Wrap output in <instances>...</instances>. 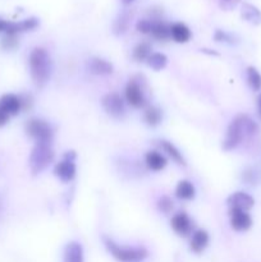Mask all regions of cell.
I'll use <instances>...</instances> for the list:
<instances>
[{"mask_svg": "<svg viewBox=\"0 0 261 262\" xmlns=\"http://www.w3.org/2000/svg\"><path fill=\"white\" fill-rule=\"evenodd\" d=\"M194 194H196V189H194V186L189 181L183 179V181L177 184L176 196L179 200H192Z\"/></svg>", "mask_w": 261, "mask_h": 262, "instance_id": "cell-21", "label": "cell"}, {"mask_svg": "<svg viewBox=\"0 0 261 262\" xmlns=\"http://www.w3.org/2000/svg\"><path fill=\"white\" fill-rule=\"evenodd\" d=\"M151 36L159 41H166L168 38H170V26L164 20H154Z\"/></svg>", "mask_w": 261, "mask_h": 262, "instance_id": "cell-20", "label": "cell"}, {"mask_svg": "<svg viewBox=\"0 0 261 262\" xmlns=\"http://www.w3.org/2000/svg\"><path fill=\"white\" fill-rule=\"evenodd\" d=\"M54 158H55V154H54L50 143H36V146L31 151L30 159H28L31 173L33 176L42 173L53 163Z\"/></svg>", "mask_w": 261, "mask_h": 262, "instance_id": "cell-3", "label": "cell"}, {"mask_svg": "<svg viewBox=\"0 0 261 262\" xmlns=\"http://www.w3.org/2000/svg\"><path fill=\"white\" fill-rule=\"evenodd\" d=\"M128 25H129V14L122 13L114 22V27L113 28H114L115 35H123L127 31Z\"/></svg>", "mask_w": 261, "mask_h": 262, "instance_id": "cell-27", "label": "cell"}, {"mask_svg": "<svg viewBox=\"0 0 261 262\" xmlns=\"http://www.w3.org/2000/svg\"><path fill=\"white\" fill-rule=\"evenodd\" d=\"M241 15L245 20L252 23V25H260L261 23V12L252 4L245 3L241 8Z\"/></svg>", "mask_w": 261, "mask_h": 262, "instance_id": "cell-19", "label": "cell"}, {"mask_svg": "<svg viewBox=\"0 0 261 262\" xmlns=\"http://www.w3.org/2000/svg\"><path fill=\"white\" fill-rule=\"evenodd\" d=\"M171 229L181 237H187L193 230V223L189 219L186 212H178L171 217Z\"/></svg>", "mask_w": 261, "mask_h": 262, "instance_id": "cell-10", "label": "cell"}, {"mask_svg": "<svg viewBox=\"0 0 261 262\" xmlns=\"http://www.w3.org/2000/svg\"><path fill=\"white\" fill-rule=\"evenodd\" d=\"M89 69L91 73L97 76H107L113 73V66L107 60L101 58H92L89 61Z\"/></svg>", "mask_w": 261, "mask_h": 262, "instance_id": "cell-16", "label": "cell"}, {"mask_svg": "<svg viewBox=\"0 0 261 262\" xmlns=\"http://www.w3.org/2000/svg\"><path fill=\"white\" fill-rule=\"evenodd\" d=\"M247 83L252 91H260L261 90V74L253 67L247 68Z\"/></svg>", "mask_w": 261, "mask_h": 262, "instance_id": "cell-25", "label": "cell"}, {"mask_svg": "<svg viewBox=\"0 0 261 262\" xmlns=\"http://www.w3.org/2000/svg\"><path fill=\"white\" fill-rule=\"evenodd\" d=\"M74 159H76V154L73 151H68V152L64 155V159L61 161H59L58 164L54 168V174L58 179H60L64 183H68V182L73 181L74 177H76V163H74Z\"/></svg>", "mask_w": 261, "mask_h": 262, "instance_id": "cell-6", "label": "cell"}, {"mask_svg": "<svg viewBox=\"0 0 261 262\" xmlns=\"http://www.w3.org/2000/svg\"><path fill=\"white\" fill-rule=\"evenodd\" d=\"M30 73L33 83L37 87H44L51 76V59L48 51L42 48H35L28 59Z\"/></svg>", "mask_w": 261, "mask_h": 262, "instance_id": "cell-1", "label": "cell"}, {"mask_svg": "<svg viewBox=\"0 0 261 262\" xmlns=\"http://www.w3.org/2000/svg\"><path fill=\"white\" fill-rule=\"evenodd\" d=\"M159 145H160V147L163 148V150L165 151L177 164H179V165H186V160H184V158L182 156V152L173 145V143L169 142V141H160Z\"/></svg>", "mask_w": 261, "mask_h": 262, "instance_id": "cell-22", "label": "cell"}, {"mask_svg": "<svg viewBox=\"0 0 261 262\" xmlns=\"http://www.w3.org/2000/svg\"><path fill=\"white\" fill-rule=\"evenodd\" d=\"M125 100H127L128 104L130 106L136 107V109H141V107H145L146 105V97L143 95L142 89H141L140 84L136 81H129L128 82L127 87H125Z\"/></svg>", "mask_w": 261, "mask_h": 262, "instance_id": "cell-8", "label": "cell"}, {"mask_svg": "<svg viewBox=\"0 0 261 262\" xmlns=\"http://www.w3.org/2000/svg\"><path fill=\"white\" fill-rule=\"evenodd\" d=\"M170 38H173L176 42L184 43L191 38V31L184 23H173V25H170Z\"/></svg>", "mask_w": 261, "mask_h": 262, "instance_id": "cell-18", "label": "cell"}, {"mask_svg": "<svg viewBox=\"0 0 261 262\" xmlns=\"http://www.w3.org/2000/svg\"><path fill=\"white\" fill-rule=\"evenodd\" d=\"M151 55V45L148 42H140L133 49V59L136 61H146Z\"/></svg>", "mask_w": 261, "mask_h": 262, "instance_id": "cell-24", "label": "cell"}, {"mask_svg": "<svg viewBox=\"0 0 261 262\" xmlns=\"http://www.w3.org/2000/svg\"><path fill=\"white\" fill-rule=\"evenodd\" d=\"M26 133L37 143H50L54 136L51 125L38 118H32L26 123Z\"/></svg>", "mask_w": 261, "mask_h": 262, "instance_id": "cell-5", "label": "cell"}, {"mask_svg": "<svg viewBox=\"0 0 261 262\" xmlns=\"http://www.w3.org/2000/svg\"><path fill=\"white\" fill-rule=\"evenodd\" d=\"M145 122L151 127H155L161 122V112L160 109L155 106H148L145 110Z\"/></svg>", "mask_w": 261, "mask_h": 262, "instance_id": "cell-26", "label": "cell"}, {"mask_svg": "<svg viewBox=\"0 0 261 262\" xmlns=\"http://www.w3.org/2000/svg\"><path fill=\"white\" fill-rule=\"evenodd\" d=\"M146 63L154 71H161V69H164L166 67L168 58H166V55H164L161 53H151V55L148 56Z\"/></svg>", "mask_w": 261, "mask_h": 262, "instance_id": "cell-23", "label": "cell"}, {"mask_svg": "<svg viewBox=\"0 0 261 262\" xmlns=\"http://www.w3.org/2000/svg\"><path fill=\"white\" fill-rule=\"evenodd\" d=\"M105 247L115 260L120 262H138L147 257L148 252L143 247H125L119 246L114 241L105 238Z\"/></svg>", "mask_w": 261, "mask_h": 262, "instance_id": "cell-4", "label": "cell"}, {"mask_svg": "<svg viewBox=\"0 0 261 262\" xmlns=\"http://www.w3.org/2000/svg\"><path fill=\"white\" fill-rule=\"evenodd\" d=\"M133 2H135V0H122L123 4H125V5H127V4H130V3H133Z\"/></svg>", "mask_w": 261, "mask_h": 262, "instance_id": "cell-36", "label": "cell"}, {"mask_svg": "<svg viewBox=\"0 0 261 262\" xmlns=\"http://www.w3.org/2000/svg\"><path fill=\"white\" fill-rule=\"evenodd\" d=\"M229 35L225 32H223V31L217 30L216 32H215V40L216 41H228L229 40Z\"/></svg>", "mask_w": 261, "mask_h": 262, "instance_id": "cell-32", "label": "cell"}, {"mask_svg": "<svg viewBox=\"0 0 261 262\" xmlns=\"http://www.w3.org/2000/svg\"><path fill=\"white\" fill-rule=\"evenodd\" d=\"M8 23H9V20H5L3 19V18H0V33L4 32L7 31V27H8Z\"/></svg>", "mask_w": 261, "mask_h": 262, "instance_id": "cell-34", "label": "cell"}, {"mask_svg": "<svg viewBox=\"0 0 261 262\" xmlns=\"http://www.w3.org/2000/svg\"><path fill=\"white\" fill-rule=\"evenodd\" d=\"M228 205H229V209H237V210H243V211H248L250 209H252L253 204H255V200L250 196L246 192H235V193L230 194L228 197Z\"/></svg>", "mask_w": 261, "mask_h": 262, "instance_id": "cell-11", "label": "cell"}, {"mask_svg": "<svg viewBox=\"0 0 261 262\" xmlns=\"http://www.w3.org/2000/svg\"><path fill=\"white\" fill-rule=\"evenodd\" d=\"M158 207L161 212H164V214H170L174 205H173V201H171L169 197L164 196L158 201Z\"/></svg>", "mask_w": 261, "mask_h": 262, "instance_id": "cell-29", "label": "cell"}, {"mask_svg": "<svg viewBox=\"0 0 261 262\" xmlns=\"http://www.w3.org/2000/svg\"><path fill=\"white\" fill-rule=\"evenodd\" d=\"M38 26V20L36 18L31 17L20 22H9L8 23L5 35H18V33L27 32V31L35 30Z\"/></svg>", "mask_w": 261, "mask_h": 262, "instance_id": "cell-12", "label": "cell"}, {"mask_svg": "<svg viewBox=\"0 0 261 262\" xmlns=\"http://www.w3.org/2000/svg\"><path fill=\"white\" fill-rule=\"evenodd\" d=\"M230 227L235 232H246L252 225V219L247 211L237 209H229Z\"/></svg>", "mask_w": 261, "mask_h": 262, "instance_id": "cell-9", "label": "cell"}, {"mask_svg": "<svg viewBox=\"0 0 261 262\" xmlns=\"http://www.w3.org/2000/svg\"><path fill=\"white\" fill-rule=\"evenodd\" d=\"M225 2H232V0H225Z\"/></svg>", "mask_w": 261, "mask_h": 262, "instance_id": "cell-37", "label": "cell"}, {"mask_svg": "<svg viewBox=\"0 0 261 262\" xmlns=\"http://www.w3.org/2000/svg\"><path fill=\"white\" fill-rule=\"evenodd\" d=\"M256 132H257L256 123L246 115H240L228 127L227 135L223 141V148L225 151L233 150L242 142L246 135H255Z\"/></svg>", "mask_w": 261, "mask_h": 262, "instance_id": "cell-2", "label": "cell"}, {"mask_svg": "<svg viewBox=\"0 0 261 262\" xmlns=\"http://www.w3.org/2000/svg\"><path fill=\"white\" fill-rule=\"evenodd\" d=\"M154 27V19H141L137 22V31L145 35H151Z\"/></svg>", "mask_w": 261, "mask_h": 262, "instance_id": "cell-30", "label": "cell"}, {"mask_svg": "<svg viewBox=\"0 0 261 262\" xmlns=\"http://www.w3.org/2000/svg\"><path fill=\"white\" fill-rule=\"evenodd\" d=\"M64 262H84L83 248L78 242H69L66 246Z\"/></svg>", "mask_w": 261, "mask_h": 262, "instance_id": "cell-15", "label": "cell"}, {"mask_svg": "<svg viewBox=\"0 0 261 262\" xmlns=\"http://www.w3.org/2000/svg\"><path fill=\"white\" fill-rule=\"evenodd\" d=\"M101 105L102 107H104L105 112H106L110 117L120 118L123 117L125 113L124 101H123L122 96L115 94V92L105 95L101 100Z\"/></svg>", "mask_w": 261, "mask_h": 262, "instance_id": "cell-7", "label": "cell"}, {"mask_svg": "<svg viewBox=\"0 0 261 262\" xmlns=\"http://www.w3.org/2000/svg\"><path fill=\"white\" fill-rule=\"evenodd\" d=\"M145 163L150 170L160 171L166 166V158L158 151H148L145 156Z\"/></svg>", "mask_w": 261, "mask_h": 262, "instance_id": "cell-17", "label": "cell"}, {"mask_svg": "<svg viewBox=\"0 0 261 262\" xmlns=\"http://www.w3.org/2000/svg\"><path fill=\"white\" fill-rule=\"evenodd\" d=\"M209 239L210 238L207 232L201 229L196 230V232L193 233V235H192L191 242H189V248H191V251L193 253L200 255V253H202L206 250L207 245H209Z\"/></svg>", "mask_w": 261, "mask_h": 262, "instance_id": "cell-14", "label": "cell"}, {"mask_svg": "<svg viewBox=\"0 0 261 262\" xmlns=\"http://www.w3.org/2000/svg\"><path fill=\"white\" fill-rule=\"evenodd\" d=\"M18 46L17 35H5L2 40V48L5 50H14Z\"/></svg>", "mask_w": 261, "mask_h": 262, "instance_id": "cell-28", "label": "cell"}, {"mask_svg": "<svg viewBox=\"0 0 261 262\" xmlns=\"http://www.w3.org/2000/svg\"><path fill=\"white\" fill-rule=\"evenodd\" d=\"M8 120H9V115H8L4 110L0 109V127H3V125L7 124Z\"/></svg>", "mask_w": 261, "mask_h": 262, "instance_id": "cell-33", "label": "cell"}, {"mask_svg": "<svg viewBox=\"0 0 261 262\" xmlns=\"http://www.w3.org/2000/svg\"><path fill=\"white\" fill-rule=\"evenodd\" d=\"M20 99V106H22V110H28L32 106V97L30 95H23V96H19Z\"/></svg>", "mask_w": 261, "mask_h": 262, "instance_id": "cell-31", "label": "cell"}, {"mask_svg": "<svg viewBox=\"0 0 261 262\" xmlns=\"http://www.w3.org/2000/svg\"><path fill=\"white\" fill-rule=\"evenodd\" d=\"M257 109H258V114H260V118H261V94L258 95L257 97Z\"/></svg>", "mask_w": 261, "mask_h": 262, "instance_id": "cell-35", "label": "cell"}, {"mask_svg": "<svg viewBox=\"0 0 261 262\" xmlns=\"http://www.w3.org/2000/svg\"><path fill=\"white\" fill-rule=\"evenodd\" d=\"M0 109L4 110L9 117L10 115H17L22 110L19 96L13 94L3 95L0 97Z\"/></svg>", "mask_w": 261, "mask_h": 262, "instance_id": "cell-13", "label": "cell"}]
</instances>
